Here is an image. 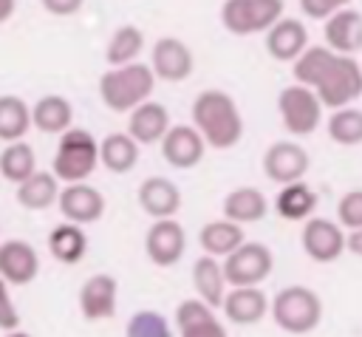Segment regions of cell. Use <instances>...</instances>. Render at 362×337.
<instances>
[{
	"label": "cell",
	"mask_w": 362,
	"mask_h": 337,
	"mask_svg": "<svg viewBox=\"0 0 362 337\" xmlns=\"http://www.w3.org/2000/svg\"><path fill=\"white\" fill-rule=\"evenodd\" d=\"M139 207L153 218V221H161V218H175V212L181 210L184 198H181V190L175 187V181L164 178V176H150L139 184Z\"/></svg>",
	"instance_id": "obj_18"
},
{
	"label": "cell",
	"mask_w": 362,
	"mask_h": 337,
	"mask_svg": "<svg viewBox=\"0 0 362 337\" xmlns=\"http://www.w3.org/2000/svg\"><path fill=\"white\" fill-rule=\"evenodd\" d=\"M198 244H201V252L204 255H212V258H229L238 246L246 244V235H243V227L229 221V218H215V221H206L198 232Z\"/></svg>",
	"instance_id": "obj_24"
},
{
	"label": "cell",
	"mask_w": 362,
	"mask_h": 337,
	"mask_svg": "<svg viewBox=\"0 0 362 337\" xmlns=\"http://www.w3.org/2000/svg\"><path fill=\"white\" fill-rule=\"evenodd\" d=\"M308 48V31L303 20L283 17L266 31V51L277 62H297Z\"/></svg>",
	"instance_id": "obj_17"
},
{
	"label": "cell",
	"mask_w": 362,
	"mask_h": 337,
	"mask_svg": "<svg viewBox=\"0 0 362 337\" xmlns=\"http://www.w3.org/2000/svg\"><path fill=\"white\" fill-rule=\"evenodd\" d=\"M192 125L204 136L206 147L229 150L243 139V116L238 102L218 88H206L192 99Z\"/></svg>",
	"instance_id": "obj_2"
},
{
	"label": "cell",
	"mask_w": 362,
	"mask_h": 337,
	"mask_svg": "<svg viewBox=\"0 0 362 337\" xmlns=\"http://www.w3.org/2000/svg\"><path fill=\"white\" fill-rule=\"evenodd\" d=\"M139 147L141 144L130 133H107L99 142V161L105 170H110L116 176L130 173L139 164Z\"/></svg>",
	"instance_id": "obj_29"
},
{
	"label": "cell",
	"mask_w": 362,
	"mask_h": 337,
	"mask_svg": "<svg viewBox=\"0 0 362 337\" xmlns=\"http://www.w3.org/2000/svg\"><path fill=\"white\" fill-rule=\"evenodd\" d=\"M322 37H325V45L337 54H345V57L359 54L362 51V11L348 6L331 14L322 23Z\"/></svg>",
	"instance_id": "obj_20"
},
{
	"label": "cell",
	"mask_w": 362,
	"mask_h": 337,
	"mask_svg": "<svg viewBox=\"0 0 362 337\" xmlns=\"http://www.w3.org/2000/svg\"><path fill=\"white\" fill-rule=\"evenodd\" d=\"M221 312L235 326H255L272 312V300L260 286H235L226 292Z\"/></svg>",
	"instance_id": "obj_19"
},
{
	"label": "cell",
	"mask_w": 362,
	"mask_h": 337,
	"mask_svg": "<svg viewBox=\"0 0 362 337\" xmlns=\"http://www.w3.org/2000/svg\"><path fill=\"white\" fill-rule=\"evenodd\" d=\"M59 212L65 221L71 224H96L105 215V195L88 184V181H76V184H65L57 201Z\"/></svg>",
	"instance_id": "obj_15"
},
{
	"label": "cell",
	"mask_w": 362,
	"mask_h": 337,
	"mask_svg": "<svg viewBox=\"0 0 362 337\" xmlns=\"http://www.w3.org/2000/svg\"><path fill=\"white\" fill-rule=\"evenodd\" d=\"M322 110H325V105L320 102L317 91H311V88H305L300 82H294V85H288V88H283L277 93L280 122L294 139L311 136L322 125Z\"/></svg>",
	"instance_id": "obj_6"
},
{
	"label": "cell",
	"mask_w": 362,
	"mask_h": 337,
	"mask_svg": "<svg viewBox=\"0 0 362 337\" xmlns=\"http://www.w3.org/2000/svg\"><path fill=\"white\" fill-rule=\"evenodd\" d=\"M99 164V142L85 127H71L57 142L51 173L65 184H76L85 181Z\"/></svg>",
	"instance_id": "obj_5"
},
{
	"label": "cell",
	"mask_w": 362,
	"mask_h": 337,
	"mask_svg": "<svg viewBox=\"0 0 362 337\" xmlns=\"http://www.w3.org/2000/svg\"><path fill=\"white\" fill-rule=\"evenodd\" d=\"M170 110L161 102L147 99L144 105H139L136 110L127 113V133L139 142V144H161V139L170 130Z\"/></svg>",
	"instance_id": "obj_22"
},
{
	"label": "cell",
	"mask_w": 362,
	"mask_h": 337,
	"mask_svg": "<svg viewBox=\"0 0 362 337\" xmlns=\"http://www.w3.org/2000/svg\"><path fill=\"white\" fill-rule=\"evenodd\" d=\"M206 153L204 136L195 130V125H173L167 136L161 139V156L175 170H192L201 164Z\"/></svg>",
	"instance_id": "obj_14"
},
{
	"label": "cell",
	"mask_w": 362,
	"mask_h": 337,
	"mask_svg": "<svg viewBox=\"0 0 362 337\" xmlns=\"http://www.w3.org/2000/svg\"><path fill=\"white\" fill-rule=\"evenodd\" d=\"M48 252L54 261L65 263V266H74L79 263L85 255H88V235L79 224H57L51 232H48Z\"/></svg>",
	"instance_id": "obj_30"
},
{
	"label": "cell",
	"mask_w": 362,
	"mask_h": 337,
	"mask_svg": "<svg viewBox=\"0 0 362 337\" xmlns=\"http://www.w3.org/2000/svg\"><path fill=\"white\" fill-rule=\"evenodd\" d=\"M40 275V255L23 238L0 241V278L8 286H28Z\"/></svg>",
	"instance_id": "obj_16"
},
{
	"label": "cell",
	"mask_w": 362,
	"mask_h": 337,
	"mask_svg": "<svg viewBox=\"0 0 362 337\" xmlns=\"http://www.w3.org/2000/svg\"><path fill=\"white\" fill-rule=\"evenodd\" d=\"M300 244L314 263H334L348 252V229L339 221L314 215L303 224Z\"/></svg>",
	"instance_id": "obj_9"
},
{
	"label": "cell",
	"mask_w": 362,
	"mask_h": 337,
	"mask_svg": "<svg viewBox=\"0 0 362 337\" xmlns=\"http://www.w3.org/2000/svg\"><path fill=\"white\" fill-rule=\"evenodd\" d=\"M348 252L362 258V229H351L348 232Z\"/></svg>",
	"instance_id": "obj_40"
},
{
	"label": "cell",
	"mask_w": 362,
	"mask_h": 337,
	"mask_svg": "<svg viewBox=\"0 0 362 337\" xmlns=\"http://www.w3.org/2000/svg\"><path fill=\"white\" fill-rule=\"evenodd\" d=\"M144 252L150 258V263H156L158 269H170L175 266L184 252H187V232L175 218H161L153 221L147 235H144Z\"/></svg>",
	"instance_id": "obj_11"
},
{
	"label": "cell",
	"mask_w": 362,
	"mask_h": 337,
	"mask_svg": "<svg viewBox=\"0 0 362 337\" xmlns=\"http://www.w3.org/2000/svg\"><path fill=\"white\" fill-rule=\"evenodd\" d=\"M124 337H173V329L164 314H158L153 309H141L127 320Z\"/></svg>",
	"instance_id": "obj_35"
},
{
	"label": "cell",
	"mask_w": 362,
	"mask_h": 337,
	"mask_svg": "<svg viewBox=\"0 0 362 337\" xmlns=\"http://www.w3.org/2000/svg\"><path fill=\"white\" fill-rule=\"evenodd\" d=\"M175 326L181 337H229L215 309L201 297H189L175 306Z\"/></svg>",
	"instance_id": "obj_21"
},
{
	"label": "cell",
	"mask_w": 362,
	"mask_h": 337,
	"mask_svg": "<svg viewBox=\"0 0 362 337\" xmlns=\"http://www.w3.org/2000/svg\"><path fill=\"white\" fill-rule=\"evenodd\" d=\"M150 68L161 82H184L195 68V57L184 40L158 37L150 51Z\"/></svg>",
	"instance_id": "obj_12"
},
{
	"label": "cell",
	"mask_w": 362,
	"mask_h": 337,
	"mask_svg": "<svg viewBox=\"0 0 362 337\" xmlns=\"http://www.w3.org/2000/svg\"><path fill=\"white\" fill-rule=\"evenodd\" d=\"M3 337H31L28 331H20V329H14V331H6Z\"/></svg>",
	"instance_id": "obj_42"
},
{
	"label": "cell",
	"mask_w": 362,
	"mask_h": 337,
	"mask_svg": "<svg viewBox=\"0 0 362 337\" xmlns=\"http://www.w3.org/2000/svg\"><path fill=\"white\" fill-rule=\"evenodd\" d=\"M294 82L317 91L328 110L354 105L362 96V62L337 54L328 45H308L305 54L291 65Z\"/></svg>",
	"instance_id": "obj_1"
},
{
	"label": "cell",
	"mask_w": 362,
	"mask_h": 337,
	"mask_svg": "<svg viewBox=\"0 0 362 337\" xmlns=\"http://www.w3.org/2000/svg\"><path fill=\"white\" fill-rule=\"evenodd\" d=\"M337 221L351 232V229H362V187L359 190H348L339 195L337 201Z\"/></svg>",
	"instance_id": "obj_36"
},
{
	"label": "cell",
	"mask_w": 362,
	"mask_h": 337,
	"mask_svg": "<svg viewBox=\"0 0 362 337\" xmlns=\"http://www.w3.org/2000/svg\"><path fill=\"white\" fill-rule=\"evenodd\" d=\"M311 167L308 150L297 142V139H280L272 142L263 153V173L269 181L274 184H291V181H303L305 173Z\"/></svg>",
	"instance_id": "obj_10"
},
{
	"label": "cell",
	"mask_w": 362,
	"mask_h": 337,
	"mask_svg": "<svg viewBox=\"0 0 362 337\" xmlns=\"http://www.w3.org/2000/svg\"><path fill=\"white\" fill-rule=\"evenodd\" d=\"M20 329V312L8 295V283L0 278V331H14Z\"/></svg>",
	"instance_id": "obj_38"
},
{
	"label": "cell",
	"mask_w": 362,
	"mask_h": 337,
	"mask_svg": "<svg viewBox=\"0 0 362 337\" xmlns=\"http://www.w3.org/2000/svg\"><path fill=\"white\" fill-rule=\"evenodd\" d=\"M221 210H223V218H229L240 227L243 224H257L269 212V198L257 187H235V190L226 193Z\"/></svg>",
	"instance_id": "obj_25"
},
{
	"label": "cell",
	"mask_w": 362,
	"mask_h": 337,
	"mask_svg": "<svg viewBox=\"0 0 362 337\" xmlns=\"http://www.w3.org/2000/svg\"><path fill=\"white\" fill-rule=\"evenodd\" d=\"M328 139L334 144H342V147L362 144V110L354 105L334 110L328 116Z\"/></svg>",
	"instance_id": "obj_34"
},
{
	"label": "cell",
	"mask_w": 362,
	"mask_h": 337,
	"mask_svg": "<svg viewBox=\"0 0 362 337\" xmlns=\"http://www.w3.org/2000/svg\"><path fill=\"white\" fill-rule=\"evenodd\" d=\"M37 173V156L28 142H11L0 150V176L11 184H23Z\"/></svg>",
	"instance_id": "obj_33"
},
{
	"label": "cell",
	"mask_w": 362,
	"mask_h": 337,
	"mask_svg": "<svg viewBox=\"0 0 362 337\" xmlns=\"http://www.w3.org/2000/svg\"><path fill=\"white\" fill-rule=\"evenodd\" d=\"M274 269V255L260 241H246L229 258H223V272L229 289L235 286H260Z\"/></svg>",
	"instance_id": "obj_8"
},
{
	"label": "cell",
	"mask_w": 362,
	"mask_h": 337,
	"mask_svg": "<svg viewBox=\"0 0 362 337\" xmlns=\"http://www.w3.org/2000/svg\"><path fill=\"white\" fill-rule=\"evenodd\" d=\"M192 289H195V297H201L212 309H221L226 300V292H229L223 261L212 258V255H201L192 263Z\"/></svg>",
	"instance_id": "obj_23"
},
{
	"label": "cell",
	"mask_w": 362,
	"mask_h": 337,
	"mask_svg": "<svg viewBox=\"0 0 362 337\" xmlns=\"http://www.w3.org/2000/svg\"><path fill=\"white\" fill-rule=\"evenodd\" d=\"M351 0H300V11L308 20H328L331 14L348 8Z\"/></svg>",
	"instance_id": "obj_37"
},
{
	"label": "cell",
	"mask_w": 362,
	"mask_h": 337,
	"mask_svg": "<svg viewBox=\"0 0 362 337\" xmlns=\"http://www.w3.org/2000/svg\"><path fill=\"white\" fill-rule=\"evenodd\" d=\"M272 320L280 331L303 337L322 323V297L303 283L286 286L272 297Z\"/></svg>",
	"instance_id": "obj_4"
},
{
	"label": "cell",
	"mask_w": 362,
	"mask_h": 337,
	"mask_svg": "<svg viewBox=\"0 0 362 337\" xmlns=\"http://www.w3.org/2000/svg\"><path fill=\"white\" fill-rule=\"evenodd\" d=\"M40 3L54 17H71V14H76L85 6V0H40Z\"/></svg>",
	"instance_id": "obj_39"
},
{
	"label": "cell",
	"mask_w": 362,
	"mask_h": 337,
	"mask_svg": "<svg viewBox=\"0 0 362 337\" xmlns=\"http://www.w3.org/2000/svg\"><path fill=\"white\" fill-rule=\"evenodd\" d=\"M79 312L85 320H110L116 314V300H119V283L107 272H96L82 280L79 286Z\"/></svg>",
	"instance_id": "obj_13"
},
{
	"label": "cell",
	"mask_w": 362,
	"mask_h": 337,
	"mask_svg": "<svg viewBox=\"0 0 362 337\" xmlns=\"http://www.w3.org/2000/svg\"><path fill=\"white\" fill-rule=\"evenodd\" d=\"M31 125L40 130V133H57L62 136L65 130L74 127V108L65 96L59 93H48V96H40L34 105H31Z\"/></svg>",
	"instance_id": "obj_27"
},
{
	"label": "cell",
	"mask_w": 362,
	"mask_h": 337,
	"mask_svg": "<svg viewBox=\"0 0 362 337\" xmlns=\"http://www.w3.org/2000/svg\"><path fill=\"white\" fill-rule=\"evenodd\" d=\"M144 51V31L136 28V25H119L107 45H105V62L110 68H122V65H130V62H139V54Z\"/></svg>",
	"instance_id": "obj_31"
},
{
	"label": "cell",
	"mask_w": 362,
	"mask_h": 337,
	"mask_svg": "<svg viewBox=\"0 0 362 337\" xmlns=\"http://www.w3.org/2000/svg\"><path fill=\"white\" fill-rule=\"evenodd\" d=\"M59 178L54 173H45V170H37L31 178H25L23 184H17V204L23 210H31V212H42L48 207H54L59 201Z\"/></svg>",
	"instance_id": "obj_28"
},
{
	"label": "cell",
	"mask_w": 362,
	"mask_h": 337,
	"mask_svg": "<svg viewBox=\"0 0 362 337\" xmlns=\"http://www.w3.org/2000/svg\"><path fill=\"white\" fill-rule=\"evenodd\" d=\"M14 8H17V0H0V25L11 20Z\"/></svg>",
	"instance_id": "obj_41"
},
{
	"label": "cell",
	"mask_w": 362,
	"mask_h": 337,
	"mask_svg": "<svg viewBox=\"0 0 362 337\" xmlns=\"http://www.w3.org/2000/svg\"><path fill=\"white\" fill-rule=\"evenodd\" d=\"M156 88V74L150 65L130 62L122 68H107L99 76V99L113 113H130L150 99Z\"/></svg>",
	"instance_id": "obj_3"
},
{
	"label": "cell",
	"mask_w": 362,
	"mask_h": 337,
	"mask_svg": "<svg viewBox=\"0 0 362 337\" xmlns=\"http://www.w3.org/2000/svg\"><path fill=\"white\" fill-rule=\"evenodd\" d=\"M28 127H34L31 125V105H25L14 93H3L0 96V142H6V144L23 142Z\"/></svg>",
	"instance_id": "obj_32"
},
{
	"label": "cell",
	"mask_w": 362,
	"mask_h": 337,
	"mask_svg": "<svg viewBox=\"0 0 362 337\" xmlns=\"http://www.w3.org/2000/svg\"><path fill=\"white\" fill-rule=\"evenodd\" d=\"M283 0H223L221 23L235 37L266 34L277 20H283Z\"/></svg>",
	"instance_id": "obj_7"
},
{
	"label": "cell",
	"mask_w": 362,
	"mask_h": 337,
	"mask_svg": "<svg viewBox=\"0 0 362 337\" xmlns=\"http://www.w3.org/2000/svg\"><path fill=\"white\" fill-rule=\"evenodd\" d=\"M314 210H317V193L305 178L283 184L274 195V212L283 221H308L314 218Z\"/></svg>",
	"instance_id": "obj_26"
}]
</instances>
